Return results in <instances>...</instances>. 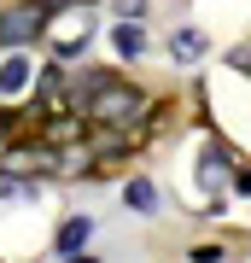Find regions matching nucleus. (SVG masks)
Here are the masks:
<instances>
[{
  "mask_svg": "<svg viewBox=\"0 0 251 263\" xmlns=\"http://www.w3.org/2000/svg\"><path fill=\"white\" fill-rule=\"evenodd\" d=\"M88 117L105 123V129H129V123L146 117V94L129 88V82H117V76H100L93 94H88Z\"/></svg>",
  "mask_w": 251,
  "mask_h": 263,
  "instance_id": "nucleus-1",
  "label": "nucleus"
},
{
  "mask_svg": "<svg viewBox=\"0 0 251 263\" xmlns=\"http://www.w3.org/2000/svg\"><path fill=\"white\" fill-rule=\"evenodd\" d=\"M41 29H47V12L41 6H18V12L0 18V47H24V41H35Z\"/></svg>",
  "mask_w": 251,
  "mask_h": 263,
  "instance_id": "nucleus-2",
  "label": "nucleus"
},
{
  "mask_svg": "<svg viewBox=\"0 0 251 263\" xmlns=\"http://www.w3.org/2000/svg\"><path fill=\"white\" fill-rule=\"evenodd\" d=\"M41 35H47L53 53H76L88 41V12H65V18H53V29H41Z\"/></svg>",
  "mask_w": 251,
  "mask_h": 263,
  "instance_id": "nucleus-3",
  "label": "nucleus"
},
{
  "mask_svg": "<svg viewBox=\"0 0 251 263\" xmlns=\"http://www.w3.org/2000/svg\"><path fill=\"white\" fill-rule=\"evenodd\" d=\"M88 240H93V216H70V222L59 228L53 252H59V257H76V252H88Z\"/></svg>",
  "mask_w": 251,
  "mask_h": 263,
  "instance_id": "nucleus-4",
  "label": "nucleus"
},
{
  "mask_svg": "<svg viewBox=\"0 0 251 263\" xmlns=\"http://www.w3.org/2000/svg\"><path fill=\"white\" fill-rule=\"evenodd\" d=\"M29 82H35V70H29V59H24V53H12L6 65H0V100H12V94H24Z\"/></svg>",
  "mask_w": 251,
  "mask_h": 263,
  "instance_id": "nucleus-5",
  "label": "nucleus"
},
{
  "mask_svg": "<svg viewBox=\"0 0 251 263\" xmlns=\"http://www.w3.org/2000/svg\"><path fill=\"white\" fill-rule=\"evenodd\" d=\"M123 199H129V205H134V211H152V205H158V187H152V181H146V176H134V181H129V187H123Z\"/></svg>",
  "mask_w": 251,
  "mask_h": 263,
  "instance_id": "nucleus-6",
  "label": "nucleus"
},
{
  "mask_svg": "<svg viewBox=\"0 0 251 263\" xmlns=\"http://www.w3.org/2000/svg\"><path fill=\"white\" fill-rule=\"evenodd\" d=\"M111 41H117V53H129V59H134V53H146V35H140V24H117V29H111Z\"/></svg>",
  "mask_w": 251,
  "mask_h": 263,
  "instance_id": "nucleus-7",
  "label": "nucleus"
},
{
  "mask_svg": "<svg viewBox=\"0 0 251 263\" xmlns=\"http://www.w3.org/2000/svg\"><path fill=\"white\" fill-rule=\"evenodd\" d=\"M176 53L181 59H199V53H205V35H199V29H181V35H176Z\"/></svg>",
  "mask_w": 251,
  "mask_h": 263,
  "instance_id": "nucleus-8",
  "label": "nucleus"
},
{
  "mask_svg": "<svg viewBox=\"0 0 251 263\" xmlns=\"http://www.w3.org/2000/svg\"><path fill=\"white\" fill-rule=\"evenodd\" d=\"M228 252H222V246H199V252H193V263H222Z\"/></svg>",
  "mask_w": 251,
  "mask_h": 263,
  "instance_id": "nucleus-9",
  "label": "nucleus"
},
{
  "mask_svg": "<svg viewBox=\"0 0 251 263\" xmlns=\"http://www.w3.org/2000/svg\"><path fill=\"white\" fill-rule=\"evenodd\" d=\"M12 129V111H6V105H0V135H6Z\"/></svg>",
  "mask_w": 251,
  "mask_h": 263,
  "instance_id": "nucleus-10",
  "label": "nucleus"
}]
</instances>
